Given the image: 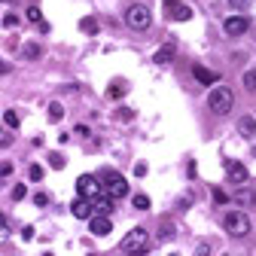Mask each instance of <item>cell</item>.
<instances>
[{
    "instance_id": "obj_1",
    "label": "cell",
    "mask_w": 256,
    "mask_h": 256,
    "mask_svg": "<svg viewBox=\"0 0 256 256\" xmlns=\"http://www.w3.org/2000/svg\"><path fill=\"white\" fill-rule=\"evenodd\" d=\"M146 250H150V235L140 226H134L132 232L122 238V253L125 256H146Z\"/></svg>"
},
{
    "instance_id": "obj_2",
    "label": "cell",
    "mask_w": 256,
    "mask_h": 256,
    "mask_svg": "<svg viewBox=\"0 0 256 256\" xmlns=\"http://www.w3.org/2000/svg\"><path fill=\"white\" fill-rule=\"evenodd\" d=\"M232 104H235V92H232L229 86H214V88H210L208 107H210L216 116H226V113L232 110Z\"/></svg>"
},
{
    "instance_id": "obj_3",
    "label": "cell",
    "mask_w": 256,
    "mask_h": 256,
    "mask_svg": "<svg viewBox=\"0 0 256 256\" xmlns=\"http://www.w3.org/2000/svg\"><path fill=\"white\" fill-rule=\"evenodd\" d=\"M101 186H104V196H107V198H122V196H128V180H125L119 171H113V168H107V171L101 174Z\"/></svg>"
},
{
    "instance_id": "obj_4",
    "label": "cell",
    "mask_w": 256,
    "mask_h": 256,
    "mask_svg": "<svg viewBox=\"0 0 256 256\" xmlns=\"http://www.w3.org/2000/svg\"><path fill=\"white\" fill-rule=\"evenodd\" d=\"M222 229H226L232 238H244V235H250V216L244 210H229L222 216Z\"/></svg>"
},
{
    "instance_id": "obj_5",
    "label": "cell",
    "mask_w": 256,
    "mask_h": 256,
    "mask_svg": "<svg viewBox=\"0 0 256 256\" xmlns=\"http://www.w3.org/2000/svg\"><path fill=\"white\" fill-rule=\"evenodd\" d=\"M125 22H128V28H134V30H146L152 24V16H150V10L144 4H132L125 10Z\"/></svg>"
},
{
    "instance_id": "obj_6",
    "label": "cell",
    "mask_w": 256,
    "mask_h": 256,
    "mask_svg": "<svg viewBox=\"0 0 256 256\" xmlns=\"http://www.w3.org/2000/svg\"><path fill=\"white\" fill-rule=\"evenodd\" d=\"M76 192H80V198H88V202H94V198H101V196H104V186H101V177H92V174H82V177L76 180Z\"/></svg>"
},
{
    "instance_id": "obj_7",
    "label": "cell",
    "mask_w": 256,
    "mask_h": 256,
    "mask_svg": "<svg viewBox=\"0 0 256 256\" xmlns=\"http://www.w3.org/2000/svg\"><path fill=\"white\" fill-rule=\"evenodd\" d=\"M226 177H229V183L244 186L250 180V171L244 168V162H238V158H226Z\"/></svg>"
},
{
    "instance_id": "obj_8",
    "label": "cell",
    "mask_w": 256,
    "mask_h": 256,
    "mask_svg": "<svg viewBox=\"0 0 256 256\" xmlns=\"http://www.w3.org/2000/svg\"><path fill=\"white\" fill-rule=\"evenodd\" d=\"M162 6H165V16L174 18V22H189L192 18V10L183 4V0H162Z\"/></svg>"
},
{
    "instance_id": "obj_9",
    "label": "cell",
    "mask_w": 256,
    "mask_h": 256,
    "mask_svg": "<svg viewBox=\"0 0 256 256\" xmlns=\"http://www.w3.org/2000/svg\"><path fill=\"white\" fill-rule=\"evenodd\" d=\"M250 28V18L247 16H229L226 22H222V30H226L229 37H244Z\"/></svg>"
},
{
    "instance_id": "obj_10",
    "label": "cell",
    "mask_w": 256,
    "mask_h": 256,
    "mask_svg": "<svg viewBox=\"0 0 256 256\" xmlns=\"http://www.w3.org/2000/svg\"><path fill=\"white\" fill-rule=\"evenodd\" d=\"M192 76H196L202 86H216V82H220V74H214V70L202 68V64H196V68H192Z\"/></svg>"
},
{
    "instance_id": "obj_11",
    "label": "cell",
    "mask_w": 256,
    "mask_h": 256,
    "mask_svg": "<svg viewBox=\"0 0 256 256\" xmlns=\"http://www.w3.org/2000/svg\"><path fill=\"white\" fill-rule=\"evenodd\" d=\"M88 229H92V235L104 238V235H110V232H113V222H110L107 216H94V220L88 222Z\"/></svg>"
},
{
    "instance_id": "obj_12",
    "label": "cell",
    "mask_w": 256,
    "mask_h": 256,
    "mask_svg": "<svg viewBox=\"0 0 256 256\" xmlns=\"http://www.w3.org/2000/svg\"><path fill=\"white\" fill-rule=\"evenodd\" d=\"M70 210H74L76 220H88V216H92V202H88V198H76V202L70 204Z\"/></svg>"
},
{
    "instance_id": "obj_13",
    "label": "cell",
    "mask_w": 256,
    "mask_h": 256,
    "mask_svg": "<svg viewBox=\"0 0 256 256\" xmlns=\"http://www.w3.org/2000/svg\"><path fill=\"white\" fill-rule=\"evenodd\" d=\"M174 55H177L174 43H165L162 49H158V52L152 55V61H156V64H171V61H174Z\"/></svg>"
},
{
    "instance_id": "obj_14",
    "label": "cell",
    "mask_w": 256,
    "mask_h": 256,
    "mask_svg": "<svg viewBox=\"0 0 256 256\" xmlns=\"http://www.w3.org/2000/svg\"><path fill=\"white\" fill-rule=\"evenodd\" d=\"M235 198H238V204H247V208H250V204H256V192H253V189L244 183V186H238Z\"/></svg>"
},
{
    "instance_id": "obj_15",
    "label": "cell",
    "mask_w": 256,
    "mask_h": 256,
    "mask_svg": "<svg viewBox=\"0 0 256 256\" xmlns=\"http://www.w3.org/2000/svg\"><path fill=\"white\" fill-rule=\"evenodd\" d=\"M238 132H241L244 138H256V119H253V116H241V119H238Z\"/></svg>"
},
{
    "instance_id": "obj_16",
    "label": "cell",
    "mask_w": 256,
    "mask_h": 256,
    "mask_svg": "<svg viewBox=\"0 0 256 256\" xmlns=\"http://www.w3.org/2000/svg\"><path fill=\"white\" fill-rule=\"evenodd\" d=\"M92 210L98 214V216H107V214L113 210V198H107V196H101V198H94V202H92Z\"/></svg>"
},
{
    "instance_id": "obj_17",
    "label": "cell",
    "mask_w": 256,
    "mask_h": 256,
    "mask_svg": "<svg viewBox=\"0 0 256 256\" xmlns=\"http://www.w3.org/2000/svg\"><path fill=\"white\" fill-rule=\"evenodd\" d=\"M125 88H128V86L116 80V82H113V86L107 88V98H110V101H119V98H122V94H125Z\"/></svg>"
},
{
    "instance_id": "obj_18",
    "label": "cell",
    "mask_w": 256,
    "mask_h": 256,
    "mask_svg": "<svg viewBox=\"0 0 256 256\" xmlns=\"http://www.w3.org/2000/svg\"><path fill=\"white\" fill-rule=\"evenodd\" d=\"M24 58H30V61H37L40 55H43V49H40V43H24Z\"/></svg>"
},
{
    "instance_id": "obj_19",
    "label": "cell",
    "mask_w": 256,
    "mask_h": 256,
    "mask_svg": "<svg viewBox=\"0 0 256 256\" xmlns=\"http://www.w3.org/2000/svg\"><path fill=\"white\" fill-rule=\"evenodd\" d=\"M61 116H64V107H61L58 101H52V104H49V122H58Z\"/></svg>"
},
{
    "instance_id": "obj_20",
    "label": "cell",
    "mask_w": 256,
    "mask_h": 256,
    "mask_svg": "<svg viewBox=\"0 0 256 256\" xmlns=\"http://www.w3.org/2000/svg\"><path fill=\"white\" fill-rule=\"evenodd\" d=\"M244 88L256 94V70H244Z\"/></svg>"
},
{
    "instance_id": "obj_21",
    "label": "cell",
    "mask_w": 256,
    "mask_h": 256,
    "mask_svg": "<svg viewBox=\"0 0 256 256\" xmlns=\"http://www.w3.org/2000/svg\"><path fill=\"white\" fill-rule=\"evenodd\" d=\"M80 28H82V34H98V22L94 18H82Z\"/></svg>"
},
{
    "instance_id": "obj_22",
    "label": "cell",
    "mask_w": 256,
    "mask_h": 256,
    "mask_svg": "<svg viewBox=\"0 0 256 256\" xmlns=\"http://www.w3.org/2000/svg\"><path fill=\"white\" fill-rule=\"evenodd\" d=\"M24 16H28V22H37V24L43 22V12H40V6H28V12H24Z\"/></svg>"
},
{
    "instance_id": "obj_23",
    "label": "cell",
    "mask_w": 256,
    "mask_h": 256,
    "mask_svg": "<svg viewBox=\"0 0 256 256\" xmlns=\"http://www.w3.org/2000/svg\"><path fill=\"white\" fill-rule=\"evenodd\" d=\"M132 204H134L138 210H146V208H150V198H146L144 192H140V196H134V198H132Z\"/></svg>"
},
{
    "instance_id": "obj_24",
    "label": "cell",
    "mask_w": 256,
    "mask_h": 256,
    "mask_svg": "<svg viewBox=\"0 0 256 256\" xmlns=\"http://www.w3.org/2000/svg\"><path fill=\"white\" fill-rule=\"evenodd\" d=\"M4 122H6L10 128H18V113H16V110H6V113H4Z\"/></svg>"
},
{
    "instance_id": "obj_25",
    "label": "cell",
    "mask_w": 256,
    "mask_h": 256,
    "mask_svg": "<svg viewBox=\"0 0 256 256\" xmlns=\"http://www.w3.org/2000/svg\"><path fill=\"white\" fill-rule=\"evenodd\" d=\"M28 180H34V183L43 180V168H40V165H30V168H28Z\"/></svg>"
},
{
    "instance_id": "obj_26",
    "label": "cell",
    "mask_w": 256,
    "mask_h": 256,
    "mask_svg": "<svg viewBox=\"0 0 256 256\" xmlns=\"http://www.w3.org/2000/svg\"><path fill=\"white\" fill-rule=\"evenodd\" d=\"M24 196H28V186H24V183H18V186H12V198H16V202H22Z\"/></svg>"
},
{
    "instance_id": "obj_27",
    "label": "cell",
    "mask_w": 256,
    "mask_h": 256,
    "mask_svg": "<svg viewBox=\"0 0 256 256\" xmlns=\"http://www.w3.org/2000/svg\"><path fill=\"white\" fill-rule=\"evenodd\" d=\"M49 165H52V168H64V156H61V152H52V156H49Z\"/></svg>"
},
{
    "instance_id": "obj_28",
    "label": "cell",
    "mask_w": 256,
    "mask_h": 256,
    "mask_svg": "<svg viewBox=\"0 0 256 256\" xmlns=\"http://www.w3.org/2000/svg\"><path fill=\"white\" fill-rule=\"evenodd\" d=\"M214 202H216V204H229V196H226L222 189H214Z\"/></svg>"
},
{
    "instance_id": "obj_29",
    "label": "cell",
    "mask_w": 256,
    "mask_h": 256,
    "mask_svg": "<svg viewBox=\"0 0 256 256\" xmlns=\"http://www.w3.org/2000/svg\"><path fill=\"white\" fill-rule=\"evenodd\" d=\"M34 204H37V208H46V204H49V196H46V192H37V196H34Z\"/></svg>"
},
{
    "instance_id": "obj_30",
    "label": "cell",
    "mask_w": 256,
    "mask_h": 256,
    "mask_svg": "<svg viewBox=\"0 0 256 256\" xmlns=\"http://www.w3.org/2000/svg\"><path fill=\"white\" fill-rule=\"evenodd\" d=\"M10 174H12V165L10 162H0V180H6Z\"/></svg>"
},
{
    "instance_id": "obj_31",
    "label": "cell",
    "mask_w": 256,
    "mask_h": 256,
    "mask_svg": "<svg viewBox=\"0 0 256 256\" xmlns=\"http://www.w3.org/2000/svg\"><path fill=\"white\" fill-rule=\"evenodd\" d=\"M192 256H210V244H198V250L192 253Z\"/></svg>"
},
{
    "instance_id": "obj_32",
    "label": "cell",
    "mask_w": 256,
    "mask_h": 256,
    "mask_svg": "<svg viewBox=\"0 0 256 256\" xmlns=\"http://www.w3.org/2000/svg\"><path fill=\"white\" fill-rule=\"evenodd\" d=\"M16 24H18V16H6L4 18V28H16Z\"/></svg>"
},
{
    "instance_id": "obj_33",
    "label": "cell",
    "mask_w": 256,
    "mask_h": 256,
    "mask_svg": "<svg viewBox=\"0 0 256 256\" xmlns=\"http://www.w3.org/2000/svg\"><path fill=\"white\" fill-rule=\"evenodd\" d=\"M22 238H24V241L34 238V226H24V229H22Z\"/></svg>"
},
{
    "instance_id": "obj_34",
    "label": "cell",
    "mask_w": 256,
    "mask_h": 256,
    "mask_svg": "<svg viewBox=\"0 0 256 256\" xmlns=\"http://www.w3.org/2000/svg\"><path fill=\"white\" fill-rule=\"evenodd\" d=\"M134 174H138V177H144V174H146V165H144V162H138V165H134Z\"/></svg>"
},
{
    "instance_id": "obj_35",
    "label": "cell",
    "mask_w": 256,
    "mask_h": 256,
    "mask_svg": "<svg viewBox=\"0 0 256 256\" xmlns=\"http://www.w3.org/2000/svg\"><path fill=\"white\" fill-rule=\"evenodd\" d=\"M229 4H232L235 10H244V6H247V0H229Z\"/></svg>"
},
{
    "instance_id": "obj_36",
    "label": "cell",
    "mask_w": 256,
    "mask_h": 256,
    "mask_svg": "<svg viewBox=\"0 0 256 256\" xmlns=\"http://www.w3.org/2000/svg\"><path fill=\"white\" fill-rule=\"evenodd\" d=\"M0 74H10V64L6 61H0Z\"/></svg>"
},
{
    "instance_id": "obj_37",
    "label": "cell",
    "mask_w": 256,
    "mask_h": 256,
    "mask_svg": "<svg viewBox=\"0 0 256 256\" xmlns=\"http://www.w3.org/2000/svg\"><path fill=\"white\" fill-rule=\"evenodd\" d=\"M0 226H6V220H4V214H0Z\"/></svg>"
},
{
    "instance_id": "obj_38",
    "label": "cell",
    "mask_w": 256,
    "mask_h": 256,
    "mask_svg": "<svg viewBox=\"0 0 256 256\" xmlns=\"http://www.w3.org/2000/svg\"><path fill=\"white\" fill-rule=\"evenodd\" d=\"M0 4H6V0H0Z\"/></svg>"
},
{
    "instance_id": "obj_39",
    "label": "cell",
    "mask_w": 256,
    "mask_h": 256,
    "mask_svg": "<svg viewBox=\"0 0 256 256\" xmlns=\"http://www.w3.org/2000/svg\"><path fill=\"white\" fill-rule=\"evenodd\" d=\"M253 152H256V150H253Z\"/></svg>"
},
{
    "instance_id": "obj_40",
    "label": "cell",
    "mask_w": 256,
    "mask_h": 256,
    "mask_svg": "<svg viewBox=\"0 0 256 256\" xmlns=\"http://www.w3.org/2000/svg\"><path fill=\"white\" fill-rule=\"evenodd\" d=\"M171 256H174V253H171Z\"/></svg>"
}]
</instances>
